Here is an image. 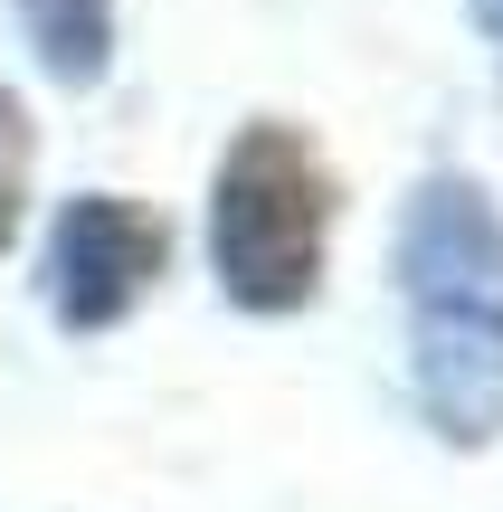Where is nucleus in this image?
Masks as SVG:
<instances>
[{"instance_id":"1","label":"nucleus","mask_w":503,"mask_h":512,"mask_svg":"<svg viewBox=\"0 0 503 512\" xmlns=\"http://www.w3.org/2000/svg\"><path fill=\"white\" fill-rule=\"evenodd\" d=\"M399 304H409V380L447 446L503 437V209L485 181L437 171L399 219Z\"/></svg>"},{"instance_id":"4","label":"nucleus","mask_w":503,"mask_h":512,"mask_svg":"<svg viewBox=\"0 0 503 512\" xmlns=\"http://www.w3.org/2000/svg\"><path fill=\"white\" fill-rule=\"evenodd\" d=\"M19 19H29L38 38V67L57 76V86H95L114 57V0H19Z\"/></svg>"},{"instance_id":"6","label":"nucleus","mask_w":503,"mask_h":512,"mask_svg":"<svg viewBox=\"0 0 503 512\" xmlns=\"http://www.w3.org/2000/svg\"><path fill=\"white\" fill-rule=\"evenodd\" d=\"M466 10H475V29H485V38H494V57H503V0H466Z\"/></svg>"},{"instance_id":"5","label":"nucleus","mask_w":503,"mask_h":512,"mask_svg":"<svg viewBox=\"0 0 503 512\" xmlns=\"http://www.w3.org/2000/svg\"><path fill=\"white\" fill-rule=\"evenodd\" d=\"M19 209H29V114L0 86V247L19 238Z\"/></svg>"},{"instance_id":"3","label":"nucleus","mask_w":503,"mask_h":512,"mask_svg":"<svg viewBox=\"0 0 503 512\" xmlns=\"http://www.w3.org/2000/svg\"><path fill=\"white\" fill-rule=\"evenodd\" d=\"M162 219L124 190H86V200L57 209V238H48V313L67 332H105L133 313V294L162 275Z\"/></svg>"},{"instance_id":"2","label":"nucleus","mask_w":503,"mask_h":512,"mask_svg":"<svg viewBox=\"0 0 503 512\" xmlns=\"http://www.w3.org/2000/svg\"><path fill=\"white\" fill-rule=\"evenodd\" d=\"M323 228H333V171L295 124H247L209 181V266L219 294L247 313H295L323 285Z\"/></svg>"}]
</instances>
